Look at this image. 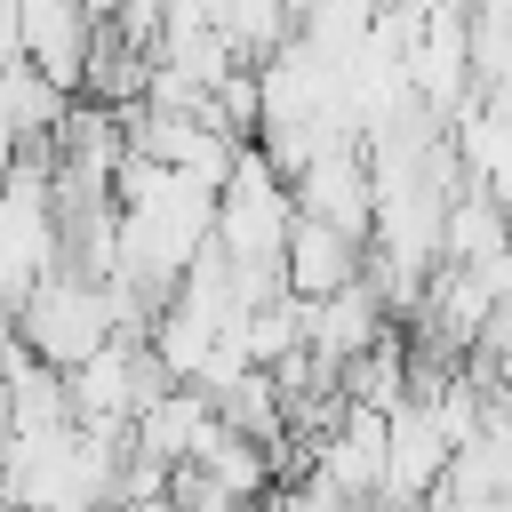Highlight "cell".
Segmentation results:
<instances>
[{
    "mask_svg": "<svg viewBox=\"0 0 512 512\" xmlns=\"http://www.w3.org/2000/svg\"><path fill=\"white\" fill-rule=\"evenodd\" d=\"M168 496H176L184 512H248V504H240L208 464H192V456H176V464H168Z\"/></svg>",
    "mask_w": 512,
    "mask_h": 512,
    "instance_id": "7",
    "label": "cell"
},
{
    "mask_svg": "<svg viewBox=\"0 0 512 512\" xmlns=\"http://www.w3.org/2000/svg\"><path fill=\"white\" fill-rule=\"evenodd\" d=\"M8 56H24V48H16V0H0V64H8Z\"/></svg>",
    "mask_w": 512,
    "mask_h": 512,
    "instance_id": "8",
    "label": "cell"
},
{
    "mask_svg": "<svg viewBox=\"0 0 512 512\" xmlns=\"http://www.w3.org/2000/svg\"><path fill=\"white\" fill-rule=\"evenodd\" d=\"M384 328H392V312H384V296L368 288V272L344 280L336 296H312V304H304V344H312L320 360H336V368H344L352 352H368Z\"/></svg>",
    "mask_w": 512,
    "mask_h": 512,
    "instance_id": "4",
    "label": "cell"
},
{
    "mask_svg": "<svg viewBox=\"0 0 512 512\" xmlns=\"http://www.w3.org/2000/svg\"><path fill=\"white\" fill-rule=\"evenodd\" d=\"M48 368H80L88 352H104L112 336H120V320H112V296H104V280L96 272H80V264H56V272H40V288L24 296V312L8 320Z\"/></svg>",
    "mask_w": 512,
    "mask_h": 512,
    "instance_id": "1",
    "label": "cell"
},
{
    "mask_svg": "<svg viewBox=\"0 0 512 512\" xmlns=\"http://www.w3.org/2000/svg\"><path fill=\"white\" fill-rule=\"evenodd\" d=\"M360 256H368V240H352V232H336V224H320V216H304V208H296L288 248H280V288H288L296 304L336 296L344 280H360Z\"/></svg>",
    "mask_w": 512,
    "mask_h": 512,
    "instance_id": "3",
    "label": "cell"
},
{
    "mask_svg": "<svg viewBox=\"0 0 512 512\" xmlns=\"http://www.w3.org/2000/svg\"><path fill=\"white\" fill-rule=\"evenodd\" d=\"M216 424V400H208V384H160L136 416H128V440L144 448V456H160V464H176V456H192V440Z\"/></svg>",
    "mask_w": 512,
    "mask_h": 512,
    "instance_id": "6",
    "label": "cell"
},
{
    "mask_svg": "<svg viewBox=\"0 0 512 512\" xmlns=\"http://www.w3.org/2000/svg\"><path fill=\"white\" fill-rule=\"evenodd\" d=\"M64 112H72V88H56L40 64H24V56H8L0 64V144H56V128H64Z\"/></svg>",
    "mask_w": 512,
    "mask_h": 512,
    "instance_id": "5",
    "label": "cell"
},
{
    "mask_svg": "<svg viewBox=\"0 0 512 512\" xmlns=\"http://www.w3.org/2000/svg\"><path fill=\"white\" fill-rule=\"evenodd\" d=\"M96 8L88 0H16V48L24 64H40L56 88L80 96V72H88V48H96Z\"/></svg>",
    "mask_w": 512,
    "mask_h": 512,
    "instance_id": "2",
    "label": "cell"
}]
</instances>
